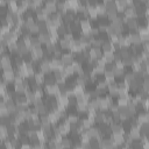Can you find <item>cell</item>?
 Instances as JSON below:
<instances>
[{"label":"cell","instance_id":"ac0fdd59","mask_svg":"<svg viewBox=\"0 0 149 149\" xmlns=\"http://www.w3.org/2000/svg\"><path fill=\"white\" fill-rule=\"evenodd\" d=\"M105 7H106V9H107V12H112V10H116L118 12V9H116V3H115V1H105Z\"/></svg>","mask_w":149,"mask_h":149},{"label":"cell","instance_id":"d6986e66","mask_svg":"<svg viewBox=\"0 0 149 149\" xmlns=\"http://www.w3.org/2000/svg\"><path fill=\"white\" fill-rule=\"evenodd\" d=\"M122 63H123V65H125L126 68H130L132 64H133V57H132V56H128V57L122 58Z\"/></svg>","mask_w":149,"mask_h":149},{"label":"cell","instance_id":"9c48e42d","mask_svg":"<svg viewBox=\"0 0 149 149\" xmlns=\"http://www.w3.org/2000/svg\"><path fill=\"white\" fill-rule=\"evenodd\" d=\"M44 7H45L51 14L57 12V2H55V1H45Z\"/></svg>","mask_w":149,"mask_h":149},{"label":"cell","instance_id":"4fadbf2b","mask_svg":"<svg viewBox=\"0 0 149 149\" xmlns=\"http://www.w3.org/2000/svg\"><path fill=\"white\" fill-rule=\"evenodd\" d=\"M59 47H61V49L62 50H70V47H71V41H69V40H66V38H61L59 40V44H58Z\"/></svg>","mask_w":149,"mask_h":149},{"label":"cell","instance_id":"3957f363","mask_svg":"<svg viewBox=\"0 0 149 149\" xmlns=\"http://www.w3.org/2000/svg\"><path fill=\"white\" fill-rule=\"evenodd\" d=\"M61 59H62V62H63L64 65H71V64L73 63V61H74V56H73V54H71V52H69V54H63L62 57H61Z\"/></svg>","mask_w":149,"mask_h":149},{"label":"cell","instance_id":"ba28073f","mask_svg":"<svg viewBox=\"0 0 149 149\" xmlns=\"http://www.w3.org/2000/svg\"><path fill=\"white\" fill-rule=\"evenodd\" d=\"M56 78H55V74H54V72L51 73V72H48V73H45V79H44V85H54V84H56Z\"/></svg>","mask_w":149,"mask_h":149},{"label":"cell","instance_id":"8992f818","mask_svg":"<svg viewBox=\"0 0 149 149\" xmlns=\"http://www.w3.org/2000/svg\"><path fill=\"white\" fill-rule=\"evenodd\" d=\"M34 109H35L40 115L48 114V111H49L44 102H41V104H38V105H35V106H34Z\"/></svg>","mask_w":149,"mask_h":149},{"label":"cell","instance_id":"603a6c76","mask_svg":"<svg viewBox=\"0 0 149 149\" xmlns=\"http://www.w3.org/2000/svg\"><path fill=\"white\" fill-rule=\"evenodd\" d=\"M104 1H112V0H104Z\"/></svg>","mask_w":149,"mask_h":149},{"label":"cell","instance_id":"277c9868","mask_svg":"<svg viewBox=\"0 0 149 149\" xmlns=\"http://www.w3.org/2000/svg\"><path fill=\"white\" fill-rule=\"evenodd\" d=\"M107 91H108V93H109L112 97H118V95H119V86H118V84H116L115 81L108 84Z\"/></svg>","mask_w":149,"mask_h":149},{"label":"cell","instance_id":"2e32d148","mask_svg":"<svg viewBox=\"0 0 149 149\" xmlns=\"http://www.w3.org/2000/svg\"><path fill=\"white\" fill-rule=\"evenodd\" d=\"M104 78H105V80H106L108 84H111V83H113V81H114V79H115V76H114L113 71L106 70V71H105V73H104Z\"/></svg>","mask_w":149,"mask_h":149},{"label":"cell","instance_id":"6da1fadb","mask_svg":"<svg viewBox=\"0 0 149 149\" xmlns=\"http://www.w3.org/2000/svg\"><path fill=\"white\" fill-rule=\"evenodd\" d=\"M15 71L12 70H3V74H2V79L7 83V84H12L15 80Z\"/></svg>","mask_w":149,"mask_h":149},{"label":"cell","instance_id":"ffe728a7","mask_svg":"<svg viewBox=\"0 0 149 149\" xmlns=\"http://www.w3.org/2000/svg\"><path fill=\"white\" fill-rule=\"evenodd\" d=\"M66 33H68V30H66V27H65V24H64V23L57 28V34H58L59 36H62V37H63Z\"/></svg>","mask_w":149,"mask_h":149},{"label":"cell","instance_id":"44dd1931","mask_svg":"<svg viewBox=\"0 0 149 149\" xmlns=\"http://www.w3.org/2000/svg\"><path fill=\"white\" fill-rule=\"evenodd\" d=\"M106 16H107V19H108V21H113L116 16H118V12L116 10H112V12H107V14H106Z\"/></svg>","mask_w":149,"mask_h":149},{"label":"cell","instance_id":"30bf717a","mask_svg":"<svg viewBox=\"0 0 149 149\" xmlns=\"http://www.w3.org/2000/svg\"><path fill=\"white\" fill-rule=\"evenodd\" d=\"M95 9H97V13H98V16H105L107 14V9L105 7V3H100L98 2L95 5Z\"/></svg>","mask_w":149,"mask_h":149},{"label":"cell","instance_id":"e0dca14e","mask_svg":"<svg viewBox=\"0 0 149 149\" xmlns=\"http://www.w3.org/2000/svg\"><path fill=\"white\" fill-rule=\"evenodd\" d=\"M106 61V63H112L114 62V51H104V56H102Z\"/></svg>","mask_w":149,"mask_h":149},{"label":"cell","instance_id":"9a60e30c","mask_svg":"<svg viewBox=\"0 0 149 149\" xmlns=\"http://www.w3.org/2000/svg\"><path fill=\"white\" fill-rule=\"evenodd\" d=\"M113 73H114V76H115V78H122V77H125V74H126L125 69H123V68H119V66H116V65H115V68L113 69Z\"/></svg>","mask_w":149,"mask_h":149},{"label":"cell","instance_id":"7c38bea8","mask_svg":"<svg viewBox=\"0 0 149 149\" xmlns=\"http://www.w3.org/2000/svg\"><path fill=\"white\" fill-rule=\"evenodd\" d=\"M74 20H76L74 15L71 14V13H69V12H66V13L63 15V23H64V24H69V23L73 22Z\"/></svg>","mask_w":149,"mask_h":149},{"label":"cell","instance_id":"52a82bcc","mask_svg":"<svg viewBox=\"0 0 149 149\" xmlns=\"http://www.w3.org/2000/svg\"><path fill=\"white\" fill-rule=\"evenodd\" d=\"M38 40H40V42L42 43V44H44V45H47V44H49V43H51V40H50V34L49 33H41V34H38Z\"/></svg>","mask_w":149,"mask_h":149},{"label":"cell","instance_id":"8fae6325","mask_svg":"<svg viewBox=\"0 0 149 149\" xmlns=\"http://www.w3.org/2000/svg\"><path fill=\"white\" fill-rule=\"evenodd\" d=\"M94 121L97 122V123H104L105 121H106V112H104V111H100V112H97V114H95V118H94Z\"/></svg>","mask_w":149,"mask_h":149},{"label":"cell","instance_id":"5b68a950","mask_svg":"<svg viewBox=\"0 0 149 149\" xmlns=\"http://www.w3.org/2000/svg\"><path fill=\"white\" fill-rule=\"evenodd\" d=\"M126 23H127V28L129 29V31H137L139 21L136 19H128Z\"/></svg>","mask_w":149,"mask_h":149},{"label":"cell","instance_id":"7a4b0ae2","mask_svg":"<svg viewBox=\"0 0 149 149\" xmlns=\"http://www.w3.org/2000/svg\"><path fill=\"white\" fill-rule=\"evenodd\" d=\"M80 27H81V33L90 34V31L92 29V23L87 19H84V20H80Z\"/></svg>","mask_w":149,"mask_h":149},{"label":"cell","instance_id":"cb8c5ba5","mask_svg":"<svg viewBox=\"0 0 149 149\" xmlns=\"http://www.w3.org/2000/svg\"><path fill=\"white\" fill-rule=\"evenodd\" d=\"M147 1H149V0H146V2H147Z\"/></svg>","mask_w":149,"mask_h":149},{"label":"cell","instance_id":"7402d4cb","mask_svg":"<svg viewBox=\"0 0 149 149\" xmlns=\"http://www.w3.org/2000/svg\"><path fill=\"white\" fill-rule=\"evenodd\" d=\"M62 144L63 147H72V140L71 139H62Z\"/></svg>","mask_w":149,"mask_h":149},{"label":"cell","instance_id":"5bb4252c","mask_svg":"<svg viewBox=\"0 0 149 149\" xmlns=\"http://www.w3.org/2000/svg\"><path fill=\"white\" fill-rule=\"evenodd\" d=\"M66 119H68V121H69L70 123H77V122H79L80 116H79L77 113H68Z\"/></svg>","mask_w":149,"mask_h":149}]
</instances>
